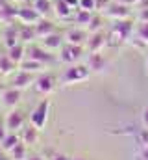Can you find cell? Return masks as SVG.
<instances>
[{
  "label": "cell",
  "mask_w": 148,
  "mask_h": 160,
  "mask_svg": "<svg viewBox=\"0 0 148 160\" xmlns=\"http://www.w3.org/2000/svg\"><path fill=\"white\" fill-rule=\"evenodd\" d=\"M6 88H7V86H4V84H2V82H0V95H2V93H4V89H6Z\"/></svg>",
  "instance_id": "74e56055"
},
{
  "label": "cell",
  "mask_w": 148,
  "mask_h": 160,
  "mask_svg": "<svg viewBox=\"0 0 148 160\" xmlns=\"http://www.w3.org/2000/svg\"><path fill=\"white\" fill-rule=\"evenodd\" d=\"M39 132H41V130H39V128H35V127L28 121V123L21 128L19 136H21V140H22V142L30 147V145H35L37 142H39Z\"/></svg>",
  "instance_id": "9a60e30c"
},
{
  "label": "cell",
  "mask_w": 148,
  "mask_h": 160,
  "mask_svg": "<svg viewBox=\"0 0 148 160\" xmlns=\"http://www.w3.org/2000/svg\"><path fill=\"white\" fill-rule=\"evenodd\" d=\"M135 134V140H137V145L139 147H146L148 145V128H141V130H137V132H133Z\"/></svg>",
  "instance_id": "f546056e"
},
{
  "label": "cell",
  "mask_w": 148,
  "mask_h": 160,
  "mask_svg": "<svg viewBox=\"0 0 148 160\" xmlns=\"http://www.w3.org/2000/svg\"><path fill=\"white\" fill-rule=\"evenodd\" d=\"M7 4H9V0H0V9H2L4 6H7Z\"/></svg>",
  "instance_id": "8d00e7d4"
},
{
  "label": "cell",
  "mask_w": 148,
  "mask_h": 160,
  "mask_svg": "<svg viewBox=\"0 0 148 160\" xmlns=\"http://www.w3.org/2000/svg\"><path fill=\"white\" fill-rule=\"evenodd\" d=\"M93 13H95V11L76 9V11H74V17H72V22L76 24V26H83V28H87V26H89V21H91V17H93Z\"/></svg>",
  "instance_id": "cb8c5ba5"
},
{
  "label": "cell",
  "mask_w": 148,
  "mask_h": 160,
  "mask_svg": "<svg viewBox=\"0 0 148 160\" xmlns=\"http://www.w3.org/2000/svg\"><path fill=\"white\" fill-rule=\"evenodd\" d=\"M19 71V63H15L7 54L0 56V75L7 77V75H15Z\"/></svg>",
  "instance_id": "44dd1931"
},
{
  "label": "cell",
  "mask_w": 148,
  "mask_h": 160,
  "mask_svg": "<svg viewBox=\"0 0 148 160\" xmlns=\"http://www.w3.org/2000/svg\"><path fill=\"white\" fill-rule=\"evenodd\" d=\"M58 52H59V54H58V62H61V63H65V65H72V63H78V62L83 58V54H85L87 50H85V47H81V45L65 43Z\"/></svg>",
  "instance_id": "5b68a950"
},
{
  "label": "cell",
  "mask_w": 148,
  "mask_h": 160,
  "mask_svg": "<svg viewBox=\"0 0 148 160\" xmlns=\"http://www.w3.org/2000/svg\"><path fill=\"white\" fill-rule=\"evenodd\" d=\"M7 155H9V158L11 160H26L28 158V145H26L24 142H21V143L15 145Z\"/></svg>",
  "instance_id": "4316f807"
},
{
  "label": "cell",
  "mask_w": 148,
  "mask_h": 160,
  "mask_svg": "<svg viewBox=\"0 0 148 160\" xmlns=\"http://www.w3.org/2000/svg\"><path fill=\"white\" fill-rule=\"evenodd\" d=\"M104 15L113 19V21H117V19H128V17H132V6H128L124 2H115L113 0L109 4V8L104 11Z\"/></svg>",
  "instance_id": "8fae6325"
},
{
  "label": "cell",
  "mask_w": 148,
  "mask_h": 160,
  "mask_svg": "<svg viewBox=\"0 0 148 160\" xmlns=\"http://www.w3.org/2000/svg\"><path fill=\"white\" fill-rule=\"evenodd\" d=\"M137 157H139V160H148V145H146V147H141V149H139Z\"/></svg>",
  "instance_id": "e575fe53"
},
{
  "label": "cell",
  "mask_w": 148,
  "mask_h": 160,
  "mask_svg": "<svg viewBox=\"0 0 148 160\" xmlns=\"http://www.w3.org/2000/svg\"><path fill=\"white\" fill-rule=\"evenodd\" d=\"M113 0H96V11H100V13H104L108 8H109V4Z\"/></svg>",
  "instance_id": "1f68e13d"
},
{
  "label": "cell",
  "mask_w": 148,
  "mask_h": 160,
  "mask_svg": "<svg viewBox=\"0 0 148 160\" xmlns=\"http://www.w3.org/2000/svg\"><path fill=\"white\" fill-rule=\"evenodd\" d=\"M80 9L96 11V0H80Z\"/></svg>",
  "instance_id": "4dcf8cb0"
},
{
  "label": "cell",
  "mask_w": 148,
  "mask_h": 160,
  "mask_svg": "<svg viewBox=\"0 0 148 160\" xmlns=\"http://www.w3.org/2000/svg\"><path fill=\"white\" fill-rule=\"evenodd\" d=\"M19 69H24V71H30V73H37V71H41V69H44V65L43 63H39L35 60H32V58H26L21 65H19Z\"/></svg>",
  "instance_id": "83f0119b"
},
{
  "label": "cell",
  "mask_w": 148,
  "mask_h": 160,
  "mask_svg": "<svg viewBox=\"0 0 148 160\" xmlns=\"http://www.w3.org/2000/svg\"><path fill=\"white\" fill-rule=\"evenodd\" d=\"M2 39H4V45H6V48H9V47L17 45V43L21 41L19 24H11V22H9V24L4 28V32H2Z\"/></svg>",
  "instance_id": "2e32d148"
},
{
  "label": "cell",
  "mask_w": 148,
  "mask_h": 160,
  "mask_svg": "<svg viewBox=\"0 0 148 160\" xmlns=\"http://www.w3.org/2000/svg\"><path fill=\"white\" fill-rule=\"evenodd\" d=\"M85 63L89 65L91 73H104V71L108 69V65H109V60H108V56L104 54V50H102V52H89Z\"/></svg>",
  "instance_id": "9c48e42d"
},
{
  "label": "cell",
  "mask_w": 148,
  "mask_h": 160,
  "mask_svg": "<svg viewBox=\"0 0 148 160\" xmlns=\"http://www.w3.org/2000/svg\"><path fill=\"white\" fill-rule=\"evenodd\" d=\"M50 99H41L39 102L35 104V108L32 110V114H30V123L39 128V130H44V127H46V123H48V118H50Z\"/></svg>",
  "instance_id": "3957f363"
},
{
  "label": "cell",
  "mask_w": 148,
  "mask_h": 160,
  "mask_svg": "<svg viewBox=\"0 0 148 160\" xmlns=\"http://www.w3.org/2000/svg\"><path fill=\"white\" fill-rule=\"evenodd\" d=\"M104 24H106V15L100 13V11H95L91 21H89V26L87 30L89 32H98V30H104Z\"/></svg>",
  "instance_id": "d4e9b609"
},
{
  "label": "cell",
  "mask_w": 148,
  "mask_h": 160,
  "mask_svg": "<svg viewBox=\"0 0 148 160\" xmlns=\"http://www.w3.org/2000/svg\"><path fill=\"white\" fill-rule=\"evenodd\" d=\"M0 153H2V149H0Z\"/></svg>",
  "instance_id": "7bdbcfd3"
},
{
  "label": "cell",
  "mask_w": 148,
  "mask_h": 160,
  "mask_svg": "<svg viewBox=\"0 0 148 160\" xmlns=\"http://www.w3.org/2000/svg\"><path fill=\"white\" fill-rule=\"evenodd\" d=\"M41 45H43L44 48L52 50V52L59 50V48L65 45V32H59V30H56V32H52V34H48V36L41 38Z\"/></svg>",
  "instance_id": "5bb4252c"
},
{
  "label": "cell",
  "mask_w": 148,
  "mask_h": 160,
  "mask_svg": "<svg viewBox=\"0 0 148 160\" xmlns=\"http://www.w3.org/2000/svg\"><path fill=\"white\" fill-rule=\"evenodd\" d=\"M89 39V30L83 28V26H71L67 32H65V43H72V45H81L85 47V43Z\"/></svg>",
  "instance_id": "7c38bea8"
},
{
  "label": "cell",
  "mask_w": 148,
  "mask_h": 160,
  "mask_svg": "<svg viewBox=\"0 0 148 160\" xmlns=\"http://www.w3.org/2000/svg\"><path fill=\"white\" fill-rule=\"evenodd\" d=\"M4 123H6V127H7L9 132H21V128L28 123V118H26V114H24L22 110H19V108H11V110L6 114Z\"/></svg>",
  "instance_id": "52a82bcc"
},
{
  "label": "cell",
  "mask_w": 148,
  "mask_h": 160,
  "mask_svg": "<svg viewBox=\"0 0 148 160\" xmlns=\"http://www.w3.org/2000/svg\"><path fill=\"white\" fill-rule=\"evenodd\" d=\"M26 58L35 60V62H39V63H43L44 67L50 65V63H56V62H58V56H56L52 50L44 48L41 43H39V45H37V43L28 45V56H26Z\"/></svg>",
  "instance_id": "8992f818"
},
{
  "label": "cell",
  "mask_w": 148,
  "mask_h": 160,
  "mask_svg": "<svg viewBox=\"0 0 148 160\" xmlns=\"http://www.w3.org/2000/svg\"><path fill=\"white\" fill-rule=\"evenodd\" d=\"M32 8L41 17H48L54 13V0H32Z\"/></svg>",
  "instance_id": "7402d4cb"
},
{
  "label": "cell",
  "mask_w": 148,
  "mask_h": 160,
  "mask_svg": "<svg viewBox=\"0 0 148 160\" xmlns=\"http://www.w3.org/2000/svg\"><path fill=\"white\" fill-rule=\"evenodd\" d=\"M44 158L46 160H72L71 157H67L65 153H59L56 149H46L44 151Z\"/></svg>",
  "instance_id": "f1b7e54d"
},
{
  "label": "cell",
  "mask_w": 148,
  "mask_h": 160,
  "mask_svg": "<svg viewBox=\"0 0 148 160\" xmlns=\"http://www.w3.org/2000/svg\"><path fill=\"white\" fill-rule=\"evenodd\" d=\"M26 160H46L44 157H41V155H28V158Z\"/></svg>",
  "instance_id": "d590c367"
},
{
  "label": "cell",
  "mask_w": 148,
  "mask_h": 160,
  "mask_svg": "<svg viewBox=\"0 0 148 160\" xmlns=\"http://www.w3.org/2000/svg\"><path fill=\"white\" fill-rule=\"evenodd\" d=\"M91 77V69L87 63H72V65H67L59 77V82L63 86H72V84H80V82H85Z\"/></svg>",
  "instance_id": "7a4b0ae2"
},
{
  "label": "cell",
  "mask_w": 148,
  "mask_h": 160,
  "mask_svg": "<svg viewBox=\"0 0 148 160\" xmlns=\"http://www.w3.org/2000/svg\"><path fill=\"white\" fill-rule=\"evenodd\" d=\"M133 34H135V24L130 17L128 19H117V21L111 22L109 32H108V47L109 45L118 47V45L126 43Z\"/></svg>",
  "instance_id": "6da1fadb"
},
{
  "label": "cell",
  "mask_w": 148,
  "mask_h": 160,
  "mask_svg": "<svg viewBox=\"0 0 148 160\" xmlns=\"http://www.w3.org/2000/svg\"><path fill=\"white\" fill-rule=\"evenodd\" d=\"M108 47V32L98 30V32H89V39L85 43V50L89 52H102Z\"/></svg>",
  "instance_id": "ba28073f"
},
{
  "label": "cell",
  "mask_w": 148,
  "mask_h": 160,
  "mask_svg": "<svg viewBox=\"0 0 148 160\" xmlns=\"http://www.w3.org/2000/svg\"><path fill=\"white\" fill-rule=\"evenodd\" d=\"M34 28H35L37 39H41V38H44V36H48V34H52V32H56V30H58L56 22H54V21H50L48 17H41L35 24H34Z\"/></svg>",
  "instance_id": "e0dca14e"
},
{
  "label": "cell",
  "mask_w": 148,
  "mask_h": 160,
  "mask_svg": "<svg viewBox=\"0 0 148 160\" xmlns=\"http://www.w3.org/2000/svg\"><path fill=\"white\" fill-rule=\"evenodd\" d=\"M141 123H143V127L148 128V104L145 106V110H143V114H141Z\"/></svg>",
  "instance_id": "836d02e7"
},
{
  "label": "cell",
  "mask_w": 148,
  "mask_h": 160,
  "mask_svg": "<svg viewBox=\"0 0 148 160\" xmlns=\"http://www.w3.org/2000/svg\"><path fill=\"white\" fill-rule=\"evenodd\" d=\"M58 86H59V77H56L54 73H39L34 82L35 93L43 95V97H48L50 93H54Z\"/></svg>",
  "instance_id": "277c9868"
},
{
  "label": "cell",
  "mask_w": 148,
  "mask_h": 160,
  "mask_svg": "<svg viewBox=\"0 0 148 160\" xmlns=\"http://www.w3.org/2000/svg\"><path fill=\"white\" fill-rule=\"evenodd\" d=\"M7 56L15 62V63H22L24 60H26V56H28V45L26 43H22V41H19L17 45H13V47H9L7 48Z\"/></svg>",
  "instance_id": "ac0fdd59"
},
{
  "label": "cell",
  "mask_w": 148,
  "mask_h": 160,
  "mask_svg": "<svg viewBox=\"0 0 148 160\" xmlns=\"http://www.w3.org/2000/svg\"><path fill=\"white\" fill-rule=\"evenodd\" d=\"M54 13L59 21H72L74 9L65 0H54Z\"/></svg>",
  "instance_id": "ffe728a7"
},
{
  "label": "cell",
  "mask_w": 148,
  "mask_h": 160,
  "mask_svg": "<svg viewBox=\"0 0 148 160\" xmlns=\"http://www.w3.org/2000/svg\"><path fill=\"white\" fill-rule=\"evenodd\" d=\"M135 39L141 47H148V22L139 21L135 24Z\"/></svg>",
  "instance_id": "603a6c76"
},
{
  "label": "cell",
  "mask_w": 148,
  "mask_h": 160,
  "mask_svg": "<svg viewBox=\"0 0 148 160\" xmlns=\"http://www.w3.org/2000/svg\"><path fill=\"white\" fill-rule=\"evenodd\" d=\"M9 134V130H7V127H6V123L4 121H0V143L6 140V136Z\"/></svg>",
  "instance_id": "d6a6232c"
},
{
  "label": "cell",
  "mask_w": 148,
  "mask_h": 160,
  "mask_svg": "<svg viewBox=\"0 0 148 160\" xmlns=\"http://www.w3.org/2000/svg\"><path fill=\"white\" fill-rule=\"evenodd\" d=\"M35 78H37L35 73H30V71L19 69V71L13 75V78H11V86H13V88H19V89H26V88L34 86Z\"/></svg>",
  "instance_id": "4fadbf2b"
},
{
  "label": "cell",
  "mask_w": 148,
  "mask_h": 160,
  "mask_svg": "<svg viewBox=\"0 0 148 160\" xmlns=\"http://www.w3.org/2000/svg\"><path fill=\"white\" fill-rule=\"evenodd\" d=\"M72 160H85V158H72Z\"/></svg>",
  "instance_id": "60d3db41"
},
{
  "label": "cell",
  "mask_w": 148,
  "mask_h": 160,
  "mask_svg": "<svg viewBox=\"0 0 148 160\" xmlns=\"http://www.w3.org/2000/svg\"><path fill=\"white\" fill-rule=\"evenodd\" d=\"M146 71H148V54H146Z\"/></svg>",
  "instance_id": "ab89813d"
},
{
  "label": "cell",
  "mask_w": 148,
  "mask_h": 160,
  "mask_svg": "<svg viewBox=\"0 0 148 160\" xmlns=\"http://www.w3.org/2000/svg\"><path fill=\"white\" fill-rule=\"evenodd\" d=\"M21 99H22V89L7 86L4 89V93L0 95V104L6 106V108H17L21 104Z\"/></svg>",
  "instance_id": "30bf717a"
},
{
  "label": "cell",
  "mask_w": 148,
  "mask_h": 160,
  "mask_svg": "<svg viewBox=\"0 0 148 160\" xmlns=\"http://www.w3.org/2000/svg\"><path fill=\"white\" fill-rule=\"evenodd\" d=\"M115 2H124V0H115Z\"/></svg>",
  "instance_id": "b9f144b4"
},
{
  "label": "cell",
  "mask_w": 148,
  "mask_h": 160,
  "mask_svg": "<svg viewBox=\"0 0 148 160\" xmlns=\"http://www.w3.org/2000/svg\"><path fill=\"white\" fill-rule=\"evenodd\" d=\"M17 19H19L21 24H35L37 21L41 19V15L32 6L30 8H17Z\"/></svg>",
  "instance_id": "d6986e66"
},
{
  "label": "cell",
  "mask_w": 148,
  "mask_h": 160,
  "mask_svg": "<svg viewBox=\"0 0 148 160\" xmlns=\"http://www.w3.org/2000/svg\"><path fill=\"white\" fill-rule=\"evenodd\" d=\"M22 140H21V136H19V132H9L7 136H6V140L0 143V149L4 151V153H9L15 145H19Z\"/></svg>",
  "instance_id": "484cf974"
},
{
  "label": "cell",
  "mask_w": 148,
  "mask_h": 160,
  "mask_svg": "<svg viewBox=\"0 0 148 160\" xmlns=\"http://www.w3.org/2000/svg\"><path fill=\"white\" fill-rule=\"evenodd\" d=\"M9 2H28V0H9Z\"/></svg>",
  "instance_id": "f35d334b"
}]
</instances>
